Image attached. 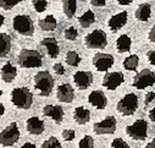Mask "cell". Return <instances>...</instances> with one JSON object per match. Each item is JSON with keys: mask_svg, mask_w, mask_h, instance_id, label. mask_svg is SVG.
I'll return each instance as SVG.
<instances>
[{"mask_svg": "<svg viewBox=\"0 0 155 148\" xmlns=\"http://www.w3.org/2000/svg\"><path fill=\"white\" fill-rule=\"evenodd\" d=\"M17 62L21 67L25 69H33V67H41L43 65L42 54L34 50V49H22L18 53Z\"/></svg>", "mask_w": 155, "mask_h": 148, "instance_id": "1", "label": "cell"}, {"mask_svg": "<svg viewBox=\"0 0 155 148\" xmlns=\"http://www.w3.org/2000/svg\"><path fill=\"white\" fill-rule=\"evenodd\" d=\"M34 88L42 97H48L54 88V77L48 71H39L34 76Z\"/></svg>", "mask_w": 155, "mask_h": 148, "instance_id": "2", "label": "cell"}, {"mask_svg": "<svg viewBox=\"0 0 155 148\" xmlns=\"http://www.w3.org/2000/svg\"><path fill=\"white\" fill-rule=\"evenodd\" d=\"M11 102L18 109H29L33 103V94L26 87H17L11 92Z\"/></svg>", "mask_w": 155, "mask_h": 148, "instance_id": "3", "label": "cell"}, {"mask_svg": "<svg viewBox=\"0 0 155 148\" xmlns=\"http://www.w3.org/2000/svg\"><path fill=\"white\" fill-rule=\"evenodd\" d=\"M138 105H139L138 97L134 93H128V94L124 96L117 102L116 109H117V112L121 115H124V116H131V115H133L137 112Z\"/></svg>", "mask_w": 155, "mask_h": 148, "instance_id": "4", "label": "cell"}, {"mask_svg": "<svg viewBox=\"0 0 155 148\" xmlns=\"http://www.w3.org/2000/svg\"><path fill=\"white\" fill-rule=\"evenodd\" d=\"M84 45L89 49H104L107 45V35L103 29H95L84 37Z\"/></svg>", "mask_w": 155, "mask_h": 148, "instance_id": "5", "label": "cell"}, {"mask_svg": "<svg viewBox=\"0 0 155 148\" xmlns=\"http://www.w3.org/2000/svg\"><path fill=\"white\" fill-rule=\"evenodd\" d=\"M14 29L25 37H31L34 34V25L29 16L27 15H17L12 21Z\"/></svg>", "mask_w": 155, "mask_h": 148, "instance_id": "6", "label": "cell"}, {"mask_svg": "<svg viewBox=\"0 0 155 148\" xmlns=\"http://www.w3.org/2000/svg\"><path fill=\"white\" fill-rule=\"evenodd\" d=\"M20 140V130L16 123H11L0 132V144L3 147L14 146Z\"/></svg>", "mask_w": 155, "mask_h": 148, "instance_id": "7", "label": "cell"}, {"mask_svg": "<svg viewBox=\"0 0 155 148\" xmlns=\"http://www.w3.org/2000/svg\"><path fill=\"white\" fill-rule=\"evenodd\" d=\"M153 85H155V72L149 69L139 71L132 82V86L137 89H144L147 87H151Z\"/></svg>", "mask_w": 155, "mask_h": 148, "instance_id": "8", "label": "cell"}, {"mask_svg": "<svg viewBox=\"0 0 155 148\" xmlns=\"http://www.w3.org/2000/svg\"><path fill=\"white\" fill-rule=\"evenodd\" d=\"M126 133L132 138L137 141H143L148 136V124L143 119L136 120L133 124L128 125L126 127Z\"/></svg>", "mask_w": 155, "mask_h": 148, "instance_id": "9", "label": "cell"}, {"mask_svg": "<svg viewBox=\"0 0 155 148\" xmlns=\"http://www.w3.org/2000/svg\"><path fill=\"white\" fill-rule=\"evenodd\" d=\"M116 119L114 116H106L104 120L93 125V131L97 135H112L116 131Z\"/></svg>", "mask_w": 155, "mask_h": 148, "instance_id": "10", "label": "cell"}, {"mask_svg": "<svg viewBox=\"0 0 155 148\" xmlns=\"http://www.w3.org/2000/svg\"><path fill=\"white\" fill-rule=\"evenodd\" d=\"M125 81V76L122 72H106V75L103 79V87L109 91H114L119 86H121Z\"/></svg>", "mask_w": 155, "mask_h": 148, "instance_id": "11", "label": "cell"}, {"mask_svg": "<svg viewBox=\"0 0 155 148\" xmlns=\"http://www.w3.org/2000/svg\"><path fill=\"white\" fill-rule=\"evenodd\" d=\"M93 66L98 71H106L114 65V56L106 53H97L92 59Z\"/></svg>", "mask_w": 155, "mask_h": 148, "instance_id": "12", "label": "cell"}, {"mask_svg": "<svg viewBox=\"0 0 155 148\" xmlns=\"http://www.w3.org/2000/svg\"><path fill=\"white\" fill-rule=\"evenodd\" d=\"M73 82L78 89H87L93 82V73L91 71H77L73 75Z\"/></svg>", "mask_w": 155, "mask_h": 148, "instance_id": "13", "label": "cell"}, {"mask_svg": "<svg viewBox=\"0 0 155 148\" xmlns=\"http://www.w3.org/2000/svg\"><path fill=\"white\" fill-rule=\"evenodd\" d=\"M56 98H58V100H60L62 103L70 104L74 99V89L72 88V86L70 83H62L58 87Z\"/></svg>", "mask_w": 155, "mask_h": 148, "instance_id": "14", "label": "cell"}, {"mask_svg": "<svg viewBox=\"0 0 155 148\" xmlns=\"http://www.w3.org/2000/svg\"><path fill=\"white\" fill-rule=\"evenodd\" d=\"M88 102L97 109L101 110V109H105L106 105H107V98L105 96V93L100 89H95V91H92L88 96Z\"/></svg>", "mask_w": 155, "mask_h": 148, "instance_id": "15", "label": "cell"}, {"mask_svg": "<svg viewBox=\"0 0 155 148\" xmlns=\"http://www.w3.org/2000/svg\"><path fill=\"white\" fill-rule=\"evenodd\" d=\"M43 114L48 118H51L56 124H61L65 115L64 109L60 105H53V104H48L43 108Z\"/></svg>", "mask_w": 155, "mask_h": 148, "instance_id": "16", "label": "cell"}, {"mask_svg": "<svg viewBox=\"0 0 155 148\" xmlns=\"http://www.w3.org/2000/svg\"><path fill=\"white\" fill-rule=\"evenodd\" d=\"M128 20V14L127 11H121L119 14L114 15L112 17H110L107 26L112 32H117L119 29H121L122 27H125V25L127 23Z\"/></svg>", "mask_w": 155, "mask_h": 148, "instance_id": "17", "label": "cell"}, {"mask_svg": "<svg viewBox=\"0 0 155 148\" xmlns=\"http://www.w3.org/2000/svg\"><path fill=\"white\" fill-rule=\"evenodd\" d=\"M26 129L32 135H42L45 130V125L42 119H39L38 116H32L27 120Z\"/></svg>", "mask_w": 155, "mask_h": 148, "instance_id": "18", "label": "cell"}, {"mask_svg": "<svg viewBox=\"0 0 155 148\" xmlns=\"http://www.w3.org/2000/svg\"><path fill=\"white\" fill-rule=\"evenodd\" d=\"M41 44L47 49L48 54L50 58L55 59L58 58L59 53H60V49H59V44H58V41L53 37H48V38H43L41 41Z\"/></svg>", "mask_w": 155, "mask_h": 148, "instance_id": "19", "label": "cell"}, {"mask_svg": "<svg viewBox=\"0 0 155 148\" xmlns=\"http://www.w3.org/2000/svg\"><path fill=\"white\" fill-rule=\"evenodd\" d=\"M73 119L78 125H86L91 120V112L83 106H77L73 110Z\"/></svg>", "mask_w": 155, "mask_h": 148, "instance_id": "20", "label": "cell"}, {"mask_svg": "<svg viewBox=\"0 0 155 148\" xmlns=\"http://www.w3.org/2000/svg\"><path fill=\"white\" fill-rule=\"evenodd\" d=\"M17 76V69L11 64V62H6L3 67H2V80L6 83H11Z\"/></svg>", "mask_w": 155, "mask_h": 148, "instance_id": "21", "label": "cell"}, {"mask_svg": "<svg viewBox=\"0 0 155 148\" xmlns=\"http://www.w3.org/2000/svg\"><path fill=\"white\" fill-rule=\"evenodd\" d=\"M131 45H132V41L130 35L127 34L120 35L117 41H116V49H117L119 53H128L131 50Z\"/></svg>", "mask_w": 155, "mask_h": 148, "instance_id": "22", "label": "cell"}, {"mask_svg": "<svg viewBox=\"0 0 155 148\" xmlns=\"http://www.w3.org/2000/svg\"><path fill=\"white\" fill-rule=\"evenodd\" d=\"M11 50V37L6 33L0 34V56L5 58Z\"/></svg>", "mask_w": 155, "mask_h": 148, "instance_id": "23", "label": "cell"}, {"mask_svg": "<svg viewBox=\"0 0 155 148\" xmlns=\"http://www.w3.org/2000/svg\"><path fill=\"white\" fill-rule=\"evenodd\" d=\"M151 8L149 4H140L136 10V18L142 22H147L150 18Z\"/></svg>", "mask_w": 155, "mask_h": 148, "instance_id": "24", "label": "cell"}, {"mask_svg": "<svg viewBox=\"0 0 155 148\" xmlns=\"http://www.w3.org/2000/svg\"><path fill=\"white\" fill-rule=\"evenodd\" d=\"M39 27H41L42 31L50 32V31H54L58 27V21L53 15H48L44 18L39 20Z\"/></svg>", "mask_w": 155, "mask_h": 148, "instance_id": "25", "label": "cell"}, {"mask_svg": "<svg viewBox=\"0 0 155 148\" xmlns=\"http://www.w3.org/2000/svg\"><path fill=\"white\" fill-rule=\"evenodd\" d=\"M64 14L67 18H72L77 10V0H64L62 2Z\"/></svg>", "mask_w": 155, "mask_h": 148, "instance_id": "26", "label": "cell"}, {"mask_svg": "<svg viewBox=\"0 0 155 148\" xmlns=\"http://www.w3.org/2000/svg\"><path fill=\"white\" fill-rule=\"evenodd\" d=\"M94 21H95V15L92 10H87L83 15H81L78 17V22H80L81 27H83V28L91 27L94 23Z\"/></svg>", "mask_w": 155, "mask_h": 148, "instance_id": "27", "label": "cell"}, {"mask_svg": "<svg viewBox=\"0 0 155 148\" xmlns=\"http://www.w3.org/2000/svg\"><path fill=\"white\" fill-rule=\"evenodd\" d=\"M138 64H139V58H138L136 54L127 56V58L124 60V62H122L124 67H125L127 71H134V70L138 67Z\"/></svg>", "mask_w": 155, "mask_h": 148, "instance_id": "28", "label": "cell"}, {"mask_svg": "<svg viewBox=\"0 0 155 148\" xmlns=\"http://www.w3.org/2000/svg\"><path fill=\"white\" fill-rule=\"evenodd\" d=\"M65 61L67 62V65H70V66H72V67H76V66H78L80 62H81V56H80V54L77 53V52L70 50V52H67V54H66Z\"/></svg>", "mask_w": 155, "mask_h": 148, "instance_id": "29", "label": "cell"}, {"mask_svg": "<svg viewBox=\"0 0 155 148\" xmlns=\"http://www.w3.org/2000/svg\"><path fill=\"white\" fill-rule=\"evenodd\" d=\"M42 148H61V143H60V141L56 137L51 136L47 141L43 142Z\"/></svg>", "mask_w": 155, "mask_h": 148, "instance_id": "30", "label": "cell"}, {"mask_svg": "<svg viewBox=\"0 0 155 148\" xmlns=\"http://www.w3.org/2000/svg\"><path fill=\"white\" fill-rule=\"evenodd\" d=\"M32 4L37 12H44L48 8V0H33Z\"/></svg>", "mask_w": 155, "mask_h": 148, "instance_id": "31", "label": "cell"}, {"mask_svg": "<svg viewBox=\"0 0 155 148\" xmlns=\"http://www.w3.org/2000/svg\"><path fill=\"white\" fill-rule=\"evenodd\" d=\"M78 148H94V138L92 136H84L80 143H78Z\"/></svg>", "mask_w": 155, "mask_h": 148, "instance_id": "32", "label": "cell"}, {"mask_svg": "<svg viewBox=\"0 0 155 148\" xmlns=\"http://www.w3.org/2000/svg\"><path fill=\"white\" fill-rule=\"evenodd\" d=\"M64 37L67 41H74L77 37H78V32H77V29L74 27H68V28L65 29Z\"/></svg>", "mask_w": 155, "mask_h": 148, "instance_id": "33", "label": "cell"}, {"mask_svg": "<svg viewBox=\"0 0 155 148\" xmlns=\"http://www.w3.org/2000/svg\"><path fill=\"white\" fill-rule=\"evenodd\" d=\"M21 0H0V8L3 10H10L15 8Z\"/></svg>", "mask_w": 155, "mask_h": 148, "instance_id": "34", "label": "cell"}, {"mask_svg": "<svg viewBox=\"0 0 155 148\" xmlns=\"http://www.w3.org/2000/svg\"><path fill=\"white\" fill-rule=\"evenodd\" d=\"M111 147L112 148H130L128 143H126V141H124L122 138H114L111 142Z\"/></svg>", "mask_w": 155, "mask_h": 148, "instance_id": "35", "label": "cell"}, {"mask_svg": "<svg viewBox=\"0 0 155 148\" xmlns=\"http://www.w3.org/2000/svg\"><path fill=\"white\" fill-rule=\"evenodd\" d=\"M74 135H76V132H74V130H72V129H66V130L62 131V137H64V140H65L66 142L73 141V140H74Z\"/></svg>", "mask_w": 155, "mask_h": 148, "instance_id": "36", "label": "cell"}, {"mask_svg": "<svg viewBox=\"0 0 155 148\" xmlns=\"http://www.w3.org/2000/svg\"><path fill=\"white\" fill-rule=\"evenodd\" d=\"M54 71H55V73H58V75H64L65 73V67L60 64V62H58V64H55L54 65Z\"/></svg>", "mask_w": 155, "mask_h": 148, "instance_id": "37", "label": "cell"}, {"mask_svg": "<svg viewBox=\"0 0 155 148\" xmlns=\"http://www.w3.org/2000/svg\"><path fill=\"white\" fill-rule=\"evenodd\" d=\"M154 99H155V93H154V92H148V93L145 94L144 104H145V105H148V104H150V103H151Z\"/></svg>", "mask_w": 155, "mask_h": 148, "instance_id": "38", "label": "cell"}, {"mask_svg": "<svg viewBox=\"0 0 155 148\" xmlns=\"http://www.w3.org/2000/svg\"><path fill=\"white\" fill-rule=\"evenodd\" d=\"M91 4L97 8H103L106 5V0H91Z\"/></svg>", "mask_w": 155, "mask_h": 148, "instance_id": "39", "label": "cell"}, {"mask_svg": "<svg viewBox=\"0 0 155 148\" xmlns=\"http://www.w3.org/2000/svg\"><path fill=\"white\" fill-rule=\"evenodd\" d=\"M147 58H148L149 62H150L153 66H155V50H150V52H148Z\"/></svg>", "mask_w": 155, "mask_h": 148, "instance_id": "40", "label": "cell"}, {"mask_svg": "<svg viewBox=\"0 0 155 148\" xmlns=\"http://www.w3.org/2000/svg\"><path fill=\"white\" fill-rule=\"evenodd\" d=\"M148 38H149V41H150V42L155 43V26H153V27L150 28L149 34H148Z\"/></svg>", "mask_w": 155, "mask_h": 148, "instance_id": "41", "label": "cell"}, {"mask_svg": "<svg viewBox=\"0 0 155 148\" xmlns=\"http://www.w3.org/2000/svg\"><path fill=\"white\" fill-rule=\"evenodd\" d=\"M148 116H149V119H150L153 123H155V106H154V108L150 110V112H149Z\"/></svg>", "mask_w": 155, "mask_h": 148, "instance_id": "42", "label": "cell"}, {"mask_svg": "<svg viewBox=\"0 0 155 148\" xmlns=\"http://www.w3.org/2000/svg\"><path fill=\"white\" fill-rule=\"evenodd\" d=\"M21 148H37V147H35V144L32 143V142H26L25 144H22Z\"/></svg>", "mask_w": 155, "mask_h": 148, "instance_id": "43", "label": "cell"}, {"mask_svg": "<svg viewBox=\"0 0 155 148\" xmlns=\"http://www.w3.org/2000/svg\"><path fill=\"white\" fill-rule=\"evenodd\" d=\"M117 3L120 5H130L132 3V0H117Z\"/></svg>", "mask_w": 155, "mask_h": 148, "instance_id": "44", "label": "cell"}, {"mask_svg": "<svg viewBox=\"0 0 155 148\" xmlns=\"http://www.w3.org/2000/svg\"><path fill=\"white\" fill-rule=\"evenodd\" d=\"M144 148H155V138H154V140H151V141H150V142H149Z\"/></svg>", "mask_w": 155, "mask_h": 148, "instance_id": "45", "label": "cell"}, {"mask_svg": "<svg viewBox=\"0 0 155 148\" xmlns=\"http://www.w3.org/2000/svg\"><path fill=\"white\" fill-rule=\"evenodd\" d=\"M4 112H5V106L4 104H2V115H4Z\"/></svg>", "mask_w": 155, "mask_h": 148, "instance_id": "46", "label": "cell"}, {"mask_svg": "<svg viewBox=\"0 0 155 148\" xmlns=\"http://www.w3.org/2000/svg\"><path fill=\"white\" fill-rule=\"evenodd\" d=\"M4 21H5V17H4V16H3V15H2V26H3V25H4Z\"/></svg>", "mask_w": 155, "mask_h": 148, "instance_id": "47", "label": "cell"}]
</instances>
